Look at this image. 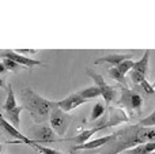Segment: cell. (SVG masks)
<instances>
[{
	"mask_svg": "<svg viewBox=\"0 0 155 154\" xmlns=\"http://www.w3.org/2000/svg\"><path fill=\"white\" fill-rule=\"evenodd\" d=\"M49 123H51V128L53 130L54 134L59 136H63L67 134V130L71 124V116L57 106V102L54 101L53 106L49 113Z\"/></svg>",
	"mask_w": 155,
	"mask_h": 154,
	"instance_id": "3957f363",
	"label": "cell"
},
{
	"mask_svg": "<svg viewBox=\"0 0 155 154\" xmlns=\"http://www.w3.org/2000/svg\"><path fill=\"white\" fill-rule=\"evenodd\" d=\"M56 102H57V106H59L63 112L67 113V112H70V111H72V109L78 108V106L86 104L87 102V100H84L83 97H80L78 93H72V94H70L68 97H65L64 100L56 101Z\"/></svg>",
	"mask_w": 155,
	"mask_h": 154,
	"instance_id": "9c48e42d",
	"label": "cell"
},
{
	"mask_svg": "<svg viewBox=\"0 0 155 154\" xmlns=\"http://www.w3.org/2000/svg\"><path fill=\"white\" fill-rule=\"evenodd\" d=\"M22 111H23V106H22V105H18L16 108H14L12 111L4 112L3 117H4V119L7 120V122L10 123L12 127H15L16 130H18L19 126H21V112H22Z\"/></svg>",
	"mask_w": 155,
	"mask_h": 154,
	"instance_id": "7c38bea8",
	"label": "cell"
},
{
	"mask_svg": "<svg viewBox=\"0 0 155 154\" xmlns=\"http://www.w3.org/2000/svg\"><path fill=\"white\" fill-rule=\"evenodd\" d=\"M150 53L151 52L148 51H144V55H143V57L140 60H137V62L134 63V67H132V70L136 71V72L142 74V75H147L148 72V60H150Z\"/></svg>",
	"mask_w": 155,
	"mask_h": 154,
	"instance_id": "4fadbf2b",
	"label": "cell"
},
{
	"mask_svg": "<svg viewBox=\"0 0 155 154\" xmlns=\"http://www.w3.org/2000/svg\"><path fill=\"white\" fill-rule=\"evenodd\" d=\"M31 134L33 141L35 143H49V142L56 141V138H54L56 134L48 124H37L35 127L31 128Z\"/></svg>",
	"mask_w": 155,
	"mask_h": 154,
	"instance_id": "8992f818",
	"label": "cell"
},
{
	"mask_svg": "<svg viewBox=\"0 0 155 154\" xmlns=\"http://www.w3.org/2000/svg\"><path fill=\"white\" fill-rule=\"evenodd\" d=\"M5 86V83H4V81H3L2 78H0V87H4Z\"/></svg>",
	"mask_w": 155,
	"mask_h": 154,
	"instance_id": "4316f807",
	"label": "cell"
},
{
	"mask_svg": "<svg viewBox=\"0 0 155 154\" xmlns=\"http://www.w3.org/2000/svg\"><path fill=\"white\" fill-rule=\"evenodd\" d=\"M109 75L112 76L113 79H116L117 82H120L121 85H125V76L121 75L120 72H118V70L116 67H110L109 68Z\"/></svg>",
	"mask_w": 155,
	"mask_h": 154,
	"instance_id": "7402d4cb",
	"label": "cell"
},
{
	"mask_svg": "<svg viewBox=\"0 0 155 154\" xmlns=\"http://www.w3.org/2000/svg\"><path fill=\"white\" fill-rule=\"evenodd\" d=\"M153 87H154V89H155V81H154V83H153Z\"/></svg>",
	"mask_w": 155,
	"mask_h": 154,
	"instance_id": "83f0119b",
	"label": "cell"
},
{
	"mask_svg": "<svg viewBox=\"0 0 155 154\" xmlns=\"http://www.w3.org/2000/svg\"><path fill=\"white\" fill-rule=\"evenodd\" d=\"M7 90H8V94H7V98H5V102L3 105V109L4 112H10L12 111L14 108H16V98H15V94H14V90H12V85H7Z\"/></svg>",
	"mask_w": 155,
	"mask_h": 154,
	"instance_id": "9a60e30c",
	"label": "cell"
},
{
	"mask_svg": "<svg viewBox=\"0 0 155 154\" xmlns=\"http://www.w3.org/2000/svg\"><path fill=\"white\" fill-rule=\"evenodd\" d=\"M113 139V134L110 135H106V136H102V138H97L94 141H88L83 145H74L71 147V153H75V152H79V150H94V149H98V147H104L105 145H107L110 141Z\"/></svg>",
	"mask_w": 155,
	"mask_h": 154,
	"instance_id": "30bf717a",
	"label": "cell"
},
{
	"mask_svg": "<svg viewBox=\"0 0 155 154\" xmlns=\"http://www.w3.org/2000/svg\"><path fill=\"white\" fill-rule=\"evenodd\" d=\"M120 102L123 104L125 108L135 111L137 115L142 113V106H143V98L140 97V94L132 92V90L123 87L121 89V97H120Z\"/></svg>",
	"mask_w": 155,
	"mask_h": 154,
	"instance_id": "5b68a950",
	"label": "cell"
},
{
	"mask_svg": "<svg viewBox=\"0 0 155 154\" xmlns=\"http://www.w3.org/2000/svg\"><path fill=\"white\" fill-rule=\"evenodd\" d=\"M87 74H88V76H90V78L95 82V86L101 90V95L104 97L105 102H106V104L112 102V101L116 98V95H117L114 87L110 86V85H107L106 82H105L104 76L99 75V74H97V72H94V71H91L90 68L87 70Z\"/></svg>",
	"mask_w": 155,
	"mask_h": 154,
	"instance_id": "277c9868",
	"label": "cell"
},
{
	"mask_svg": "<svg viewBox=\"0 0 155 154\" xmlns=\"http://www.w3.org/2000/svg\"><path fill=\"white\" fill-rule=\"evenodd\" d=\"M0 153H2V145H0Z\"/></svg>",
	"mask_w": 155,
	"mask_h": 154,
	"instance_id": "f1b7e54d",
	"label": "cell"
},
{
	"mask_svg": "<svg viewBox=\"0 0 155 154\" xmlns=\"http://www.w3.org/2000/svg\"><path fill=\"white\" fill-rule=\"evenodd\" d=\"M3 72H5V68H4V65H3V63L0 62V74H3Z\"/></svg>",
	"mask_w": 155,
	"mask_h": 154,
	"instance_id": "484cf974",
	"label": "cell"
},
{
	"mask_svg": "<svg viewBox=\"0 0 155 154\" xmlns=\"http://www.w3.org/2000/svg\"><path fill=\"white\" fill-rule=\"evenodd\" d=\"M0 127H2L3 131H5V134H8V135H11L12 138H15L16 142H19V143H26V145H29L30 147H33V145H35V142L33 141V139L25 136L23 134L19 132V130L12 127V126L3 117V115H0Z\"/></svg>",
	"mask_w": 155,
	"mask_h": 154,
	"instance_id": "52a82bcc",
	"label": "cell"
},
{
	"mask_svg": "<svg viewBox=\"0 0 155 154\" xmlns=\"http://www.w3.org/2000/svg\"><path fill=\"white\" fill-rule=\"evenodd\" d=\"M2 57H5V59H10L12 62H15L16 64L19 65H25V67H34V65H41V62L40 60H35V59H31V57H27V56H23V55H19L16 53L15 51H3L2 52Z\"/></svg>",
	"mask_w": 155,
	"mask_h": 154,
	"instance_id": "ba28073f",
	"label": "cell"
},
{
	"mask_svg": "<svg viewBox=\"0 0 155 154\" xmlns=\"http://www.w3.org/2000/svg\"><path fill=\"white\" fill-rule=\"evenodd\" d=\"M134 57V55H107V56H104V57H99V59L95 60V64H101V63H107L110 64L112 67H117L120 63L125 62V60H129Z\"/></svg>",
	"mask_w": 155,
	"mask_h": 154,
	"instance_id": "8fae6325",
	"label": "cell"
},
{
	"mask_svg": "<svg viewBox=\"0 0 155 154\" xmlns=\"http://www.w3.org/2000/svg\"><path fill=\"white\" fill-rule=\"evenodd\" d=\"M134 60L132 59H129V60H125V62H123V63H120V64L117 65V70H118V72L121 74V75H124L125 76V74H128L129 71L132 70V67H134Z\"/></svg>",
	"mask_w": 155,
	"mask_h": 154,
	"instance_id": "d6986e66",
	"label": "cell"
},
{
	"mask_svg": "<svg viewBox=\"0 0 155 154\" xmlns=\"http://www.w3.org/2000/svg\"><path fill=\"white\" fill-rule=\"evenodd\" d=\"M78 94H79L80 97H83L84 100H90V98L99 97V95H101V90H99L98 87L94 85V86L86 87V89H83V90H80V92H78Z\"/></svg>",
	"mask_w": 155,
	"mask_h": 154,
	"instance_id": "2e32d148",
	"label": "cell"
},
{
	"mask_svg": "<svg viewBox=\"0 0 155 154\" xmlns=\"http://www.w3.org/2000/svg\"><path fill=\"white\" fill-rule=\"evenodd\" d=\"M143 143H155V127L128 126L113 134V139L102 147L99 154H118Z\"/></svg>",
	"mask_w": 155,
	"mask_h": 154,
	"instance_id": "6da1fadb",
	"label": "cell"
},
{
	"mask_svg": "<svg viewBox=\"0 0 155 154\" xmlns=\"http://www.w3.org/2000/svg\"><path fill=\"white\" fill-rule=\"evenodd\" d=\"M151 154H155V152H154V153H151Z\"/></svg>",
	"mask_w": 155,
	"mask_h": 154,
	"instance_id": "4dcf8cb0",
	"label": "cell"
},
{
	"mask_svg": "<svg viewBox=\"0 0 155 154\" xmlns=\"http://www.w3.org/2000/svg\"><path fill=\"white\" fill-rule=\"evenodd\" d=\"M22 102H23L22 104L23 109H27L30 112L33 120L38 124V123H42L49 119V113H51L54 101L46 100V98L41 97L40 94H37L33 89L26 87L22 92Z\"/></svg>",
	"mask_w": 155,
	"mask_h": 154,
	"instance_id": "7a4b0ae2",
	"label": "cell"
},
{
	"mask_svg": "<svg viewBox=\"0 0 155 154\" xmlns=\"http://www.w3.org/2000/svg\"><path fill=\"white\" fill-rule=\"evenodd\" d=\"M139 126H142V127H155V111L151 115H148L147 117L140 120Z\"/></svg>",
	"mask_w": 155,
	"mask_h": 154,
	"instance_id": "44dd1931",
	"label": "cell"
},
{
	"mask_svg": "<svg viewBox=\"0 0 155 154\" xmlns=\"http://www.w3.org/2000/svg\"><path fill=\"white\" fill-rule=\"evenodd\" d=\"M15 52L16 53H19V55L21 53H27L29 55V53H35L37 51H35V49H19V51H15Z\"/></svg>",
	"mask_w": 155,
	"mask_h": 154,
	"instance_id": "d4e9b609",
	"label": "cell"
},
{
	"mask_svg": "<svg viewBox=\"0 0 155 154\" xmlns=\"http://www.w3.org/2000/svg\"><path fill=\"white\" fill-rule=\"evenodd\" d=\"M2 63H3V65H4L5 71H11V72H19V71H21L22 65L16 64L15 62H12V60H10V59H5V57H3Z\"/></svg>",
	"mask_w": 155,
	"mask_h": 154,
	"instance_id": "ac0fdd59",
	"label": "cell"
},
{
	"mask_svg": "<svg viewBox=\"0 0 155 154\" xmlns=\"http://www.w3.org/2000/svg\"><path fill=\"white\" fill-rule=\"evenodd\" d=\"M0 154H5V153H0Z\"/></svg>",
	"mask_w": 155,
	"mask_h": 154,
	"instance_id": "f546056e",
	"label": "cell"
},
{
	"mask_svg": "<svg viewBox=\"0 0 155 154\" xmlns=\"http://www.w3.org/2000/svg\"><path fill=\"white\" fill-rule=\"evenodd\" d=\"M105 106H104V104H101V102H97L95 105H94V108H93V111H91V116H90V120L91 122H94V120H97V119H99V117L102 116V115L105 113Z\"/></svg>",
	"mask_w": 155,
	"mask_h": 154,
	"instance_id": "e0dca14e",
	"label": "cell"
},
{
	"mask_svg": "<svg viewBox=\"0 0 155 154\" xmlns=\"http://www.w3.org/2000/svg\"><path fill=\"white\" fill-rule=\"evenodd\" d=\"M155 152V143H143L137 146L128 149L124 152V154H151Z\"/></svg>",
	"mask_w": 155,
	"mask_h": 154,
	"instance_id": "5bb4252c",
	"label": "cell"
},
{
	"mask_svg": "<svg viewBox=\"0 0 155 154\" xmlns=\"http://www.w3.org/2000/svg\"><path fill=\"white\" fill-rule=\"evenodd\" d=\"M128 74H129V78H131V81L134 82V83H136V85H140L143 81H146V76L144 75H142V74L136 72V71H134V70H131Z\"/></svg>",
	"mask_w": 155,
	"mask_h": 154,
	"instance_id": "603a6c76",
	"label": "cell"
},
{
	"mask_svg": "<svg viewBox=\"0 0 155 154\" xmlns=\"http://www.w3.org/2000/svg\"><path fill=\"white\" fill-rule=\"evenodd\" d=\"M140 86H142V89L144 90V92L147 93V94H154V93H155V89L153 87V85L148 83L147 79H146V81H143L142 83H140Z\"/></svg>",
	"mask_w": 155,
	"mask_h": 154,
	"instance_id": "cb8c5ba5",
	"label": "cell"
},
{
	"mask_svg": "<svg viewBox=\"0 0 155 154\" xmlns=\"http://www.w3.org/2000/svg\"><path fill=\"white\" fill-rule=\"evenodd\" d=\"M33 149H35L40 154H63L61 152L56 149H52V147H48V146H42V145H33Z\"/></svg>",
	"mask_w": 155,
	"mask_h": 154,
	"instance_id": "ffe728a7",
	"label": "cell"
}]
</instances>
